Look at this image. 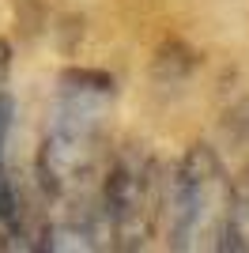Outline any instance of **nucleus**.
Returning <instances> with one entry per match:
<instances>
[{
  "label": "nucleus",
  "mask_w": 249,
  "mask_h": 253,
  "mask_svg": "<svg viewBox=\"0 0 249 253\" xmlns=\"http://www.w3.org/2000/svg\"><path fill=\"white\" fill-rule=\"evenodd\" d=\"M163 201L170 211V238L177 250L223 246L230 178L208 144L189 148V155L177 163V170L163 185Z\"/></svg>",
  "instance_id": "f257e3e1"
},
{
  "label": "nucleus",
  "mask_w": 249,
  "mask_h": 253,
  "mask_svg": "<svg viewBox=\"0 0 249 253\" xmlns=\"http://www.w3.org/2000/svg\"><path fill=\"white\" fill-rule=\"evenodd\" d=\"M102 215L121 250L147 246L163 215V178H159L155 159L144 148L128 144L114 155L110 174L102 181Z\"/></svg>",
  "instance_id": "f03ea898"
},
{
  "label": "nucleus",
  "mask_w": 249,
  "mask_h": 253,
  "mask_svg": "<svg viewBox=\"0 0 249 253\" xmlns=\"http://www.w3.org/2000/svg\"><path fill=\"white\" fill-rule=\"evenodd\" d=\"M223 250H249V170L242 174L238 185H230Z\"/></svg>",
  "instance_id": "7ed1b4c3"
},
{
  "label": "nucleus",
  "mask_w": 249,
  "mask_h": 253,
  "mask_svg": "<svg viewBox=\"0 0 249 253\" xmlns=\"http://www.w3.org/2000/svg\"><path fill=\"white\" fill-rule=\"evenodd\" d=\"M0 219H15V197L4 178V148H0Z\"/></svg>",
  "instance_id": "20e7f679"
},
{
  "label": "nucleus",
  "mask_w": 249,
  "mask_h": 253,
  "mask_svg": "<svg viewBox=\"0 0 249 253\" xmlns=\"http://www.w3.org/2000/svg\"><path fill=\"white\" fill-rule=\"evenodd\" d=\"M11 117H15V102H11L4 91H0V148L8 140V128H11Z\"/></svg>",
  "instance_id": "39448f33"
},
{
  "label": "nucleus",
  "mask_w": 249,
  "mask_h": 253,
  "mask_svg": "<svg viewBox=\"0 0 249 253\" xmlns=\"http://www.w3.org/2000/svg\"><path fill=\"white\" fill-rule=\"evenodd\" d=\"M8 72H11V45L0 38V91H4V84H8Z\"/></svg>",
  "instance_id": "423d86ee"
},
{
  "label": "nucleus",
  "mask_w": 249,
  "mask_h": 253,
  "mask_svg": "<svg viewBox=\"0 0 249 253\" xmlns=\"http://www.w3.org/2000/svg\"><path fill=\"white\" fill-rule=\"evenodd\" d=\"M0 250H4V234H0Z\"/></svg>",
  "instance_id": "0eeeda50"
}]
</instances>
